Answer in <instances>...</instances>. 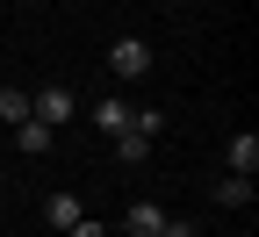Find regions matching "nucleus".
Returning <instances> with one entry per match:
<instances>
[{"mask_svg": "<svg viewBox=\"0 0 259 237\" xmlns=\"http://www.w3.org/2000/svg\"><path fill=\"white\" fill-rule=\"evenodd\" d=\"M108 72H115V79H144V72H151V43H144V36H115V43H108Z\"/></svg>", "mask_w": 259, "mask_h": 237, "instance_id": "1", "label": "nucleus"}, {"mask_svg": "<svg viewBox=\"0 0 259 237\" xmlns=\"http://www.w3.org/2000/svg\"><path fill=\"white\" fill-rule=\"evenodd\" d=\"M29 115H36V122H72V93H65V86L29 93Z\"/></svg>", "mask_w": 259, "mask_h": 237, "instance_id": "2", "label": "nucleus"}, {"mask_svg": "<svg viewBox=\"0 0 259 237\" xmlns=\"http://www.w3.org/2000/svg\"><path fill=\"white\" fill-rule=\"evenodd\" d=\"M94 129H101V137L115 144L122 129H130V108H122V101H94Z\"/></svg>", "mask_w": 259, "mask_h": 237, "instance_id": "3", "label": "nucleus"}, {"mask_svg": "<svg viewBox=\"0 0 259 237\" xmlns=\"http://www.w3.org/2000/svg\"><path fill=\"white\" fill-rule=\"evenodd\" d=\"M231 173H259V137H252V129H238V137H231Z\"/></svg>", "mask_w": 259, "mask_h": 237, "instance_id": "4", "label": "nucleus"}, {"mask_svg": "<svg viewBox=\"0 0 259 237\" xmlns=\"http://www.w3.org/2000/svg\"><path fill=\"white\" fill-rule=\"evenodd\" d=\"M15 144H22L29 158H44V151H51V122H36V115H29V122H15Z\"/></svg>", "mask_w": 259, "mask_h": 237, "instance_id": "5", "label": "nucleus"}, {"mask_svg": "<svg viewBox=\"0 0 259 237\" xmlns=\"http://www.w3.org/2000/svg\"><path fill=\"white\" fill-rule=\"evenodd\" d=\"M166 230V209H158V201H137V209H130V237H158Z\"/></svg>", "mask_w": 259, "mask_h": 237, "instance_id": "6", "label": "nucleus"}, {"mask_svg": "<svg viewBox=\"0 0 259 237\" xmlns=\"http://www.w3.org/2000/svg\"><path fill=\"white\" fill-rule=\"evenodd\" d=\"M44 216H51V230H72V223H79V201H72V194H51Z\"/></svg>", "mask_w": 259, "mask_h": 237, "instance_id": "7", "label": "nucleus"}, {"mask_svg": "<svg viewBox=\"0 0 259 237\" xmlns=\"http://www.w3.org/2000/svg\"><path fill=\"white\" fill-rule=\"evenodd\" d=\"M115 158H122V165H144V158H151V137H137V129H122V137H115Z\"/></svg>", "mask_w": 259, "mask_h": 237, "instance_id": "8", "label": "nucleus"}, {"mask_svg": "<svg viewBox=\"0 0 259 237\" xmlns=\"http://www.w3.org/2000/svg\"><path fill=\"white\" fill-rule=\"evenodd\" d=\"M216 201H223V209H245V201H252V180H245V173L216 180Z\"/></svg>", "mask_w": 259, "mask_h": 237, "instance_id": "9", "label": "nucleus"}, {"mask_svg": "<svg viewBox=\"0 0 259 237\" xmlns=\"http://www.w3.org/2000/svg\"><path fill=\"white\" fill-rule=\"evenodd\" d=\"M0 122H29V93L22 86H0Z\"/></svg>", "mask_w": 259, "mask_h": 237, "instance_id": "10", "label": "nucleus"}, {"mask_svg": "<svg viewBox=\"0 0 259 237\" xmlns=\"http://www.w3.org/2000/svg\"><path fill=\"white\" fill-rule=\"evenodd\" d=\"M130 129H137V137H158V129H166V115H158V108H144V115H130Z\"/></svg>", "mask_w": 259, "mask_h": 237, "instance_id": "11", "label": "nucleus"}, {"mask_svg": "<svg viewBox=\"0 0 259 237\" xmlns=\"http://www.w3.org/2000/svg\"><path fill=\"white\" fill-rule=\"evenodd\" d=\"M158 237H202V230H194L187 216H166V230H158Z\"/></svg>", "mask_w": 259, "mask_h": 237, "instance_id": "12", "label": "nucleus"}, {"mask_svg": "<svg viewBox=\"0 0 259 237\" xmlns=\"http://www.w3.org/2000/svg\"><path fill=\"white\" fill-rule=\"evenodd\" d=\"M72 237H108V230H101V223H87V216H79V223H72Z\"/></svg>", "mask_w": 259, "mask_h": 237, "instance_id": "13", "label": "nucleus"}]
</instances>
